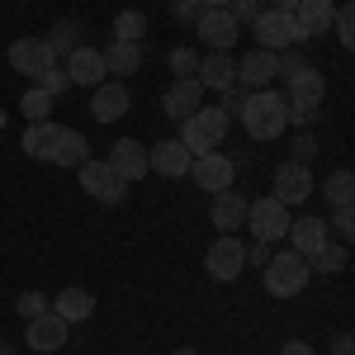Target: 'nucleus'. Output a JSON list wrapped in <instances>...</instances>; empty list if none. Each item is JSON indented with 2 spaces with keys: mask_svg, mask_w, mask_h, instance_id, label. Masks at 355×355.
<instances>
[{
  "mask_svg": "<svg viewBox=\"0 0 355 355\" xmlns=\"http://www.w3.org/2000/svg\"><path fill=\"white\" fill-rule=\"evenodd\" d=\"M242 123L256 142H275V137L289 128V114H284V95L275 90H251L242 105Z\"/></svg>",
  "mask_w": 355,
  "mask_h": 355,
  "instance_id": "1",
  "label": "nucleus"
},
{
  "mask_svg": "<svg viewBox=\"0 0 355 355\" xmlns=\"http://www.w3.org/2000/svg\"><path fill=\"white\" fill-rule=\"evenodd\" d=\"M185 128H180V142H185V152L190 157H204V152H218V142L227 137L232 128V119L218 110V105H199L190 119H180Z\"/></svg>",
  "mask_w": 355,
  "mask_h": 355,
  "instance_id": "2",
  "label": "nucleus"
},
{
  "mask_svg": "<svg viewBox=\"0 0 355 355\" xmlns=\"http://www.w3.org/2000/svg\"><path fill=\"white\" fill-rule=\"evenodd\" d=\"M261 270H266V294H275V299L303 294V289H308V275H313L299 251H279V256H270Z\"/></svg>",
  "mask_w": 355,
  "mask_h": 355,
  "instance_id": "3",
  "label": "nucleus"
},
{
  "mask_svg": "<svg viewBox=\"0 0 355 355\" xmlns=\"http://www.w3.org/2000/svg\"><path fill=\"white\" fill-rule=\"evenodd\" d=\"M251 33H256V43L266 48V53H284V48H299L303 33L294 24V15L289 10H261L256 19H251Z\"/></svg>",
  "mask_w": 355,
  "mask_h": 355,
  "instance_id": "4",
  "label": "nucleus"
},
{
  "mask_svg": "<svg viewBox=\"0 0 355 355\" xmlns=\"http://www.w3.org/2000/svg\"><path fill=\"white\" fill-rule=\"evenodd\" d=\"M246 223H251V237L256 242H279V237H289V209L279 204V199H251L246 204Z\"/></svg>",
  "mask_w": 355,
  "mask_h": 355,
  "instance_id": "5",
  "label": "nucleus"
},
{
  "mask_svg": "<svg viewBox=\"0 0 355 355\" xmlns=\"http://www.w3.org/2000/svg\"><path fill=\"white\" fill-rule=\"evenodd\" d=\"M194 33L204 38V48H209V53H227V48L237 43L242 24H237L227 10H204V15L194 19Z\"/></svg>",
  "mask_w": 355,
  "mask_h": 355,
  "instance_id": "6",
  "label": "nucleus"
},
{
  "mask_svg": "<svg viewBox=\"0 0 355 355\" xmlns=\"http://www.w3.org/2000/svg\"><path fill=\"white\" fill-rule=\"evenodd\" d=\"M76 175H81V190L90 199H100V204H119L128 194V185L110 171V162H85V166H76Z\"/></svg>",
  "mask_w": 355,
  "mask_h": 355,
  "instance_id": "7",
  "label": "nucleus"
},
{
  "mask_svg": "<svg viewBox=\"0 0 355 355\" xmlns=\"http://www.w3.org/2000/svg\"><path fill=\"white\" fill-rule=\"evenodd\" d=\"M190 175H194L199 190L218 194V190H232L237 166H232V157H223V152H204V157H194V162H190Z\"/></svg>",
  "mask_w": 355,
  "mask_h": 355,
  "instance_id": "8",
  "label": "nucleus"
},
{
  "mask_svg": "<svg viewBox=\"0 0 355 355\" xmlns=\"http://www.w3.org/2000/svg\"><path fill=\"white\" fill-rule=\"evenodd\" d=\"M204 266H209V275H214V279H223V284H227V279H237V275L246 270V246L237 242L232 232H223L218 242L209 246V261H204Z\"/></svg>",
  "mask_w": 355,
  "mask_h": 355,
  "instance_id": "9",
  "label": "nucleus"
},
{
  "mask_svg": "<svg viewBox=\"0 0 355 355\" xmlns=\"http://www.w3.org/2000/svg\"><path fill=\"white\" fill-rule=\"evenodd\" d=\"M105 162H110V171L128 185V180H142V175H147V147H142L137 137H119Z\"/></svg>",
  "mask_w": 355,
  "mask_h": 355,
  "instance_id": "10",
  "label": "nucleus"
},
{
  "mask_svg": "<svg viewBox=\"0 0 355 355\" xmlns=\"http://www.w3.org/2000/svg\"><path fill=\"white\" fill-rule=\"evenodd\" d=\"M275 76H279V57L266 53V48H256V53H246L237 62V85L242 90H270Z\"/></svg>",
  "mask_w": 355,
  "mask_h": 355,
  "instance_id": "11",
  "label": "nucleus"
},
{
  "mask_svg": "<svg viewBox=\"0 0 355 355\" xmlns=\"http://www.w3.org/2000/svg\"><path fill=\"white\" fill-rule=\"evenodd\" d=\"M308 194H313V171H308V166L284 162L279 171H275V194L270 199H279V204L289 209V204H303Z\"/></svg>",
  "mask_w": 355,
  "mask_h": 355,
  "instance_id": "12",
  "label": "nucleus"
},
{
  "mask_svg": "<svg viewBox=\"0 0 355 355\" xmlns=\"http://www.w3.org/2000/svg\"><path fill=\"white\" fill-rule=\"evenodd\" d=\"M67 327L71 322H62L53 308L48 313H38V318H28V331H24V341L33 346V351H43V355H53V351H62L67 346Z\"/></svg>",
  "mask_w": 355,
  "mask_h": 355,
  "instance_id": "13",
  "label": "nucleus"
},
{
  "mask_svg": "<svg viewBox=\"0 0 355 355\" xmlns=\"http://www.w3.org/2000/svg\"><path fill=\"white\" fill-rule=\"evenodd\" d=\"M190 152H185V142L180 137H171V142H157L152 152H147V171H157L166 180H180V175H190Z\"/></svg>",
  "mask_w": 355,
  "mask_h": 355,
  "instance_id": "14",
  "label": "nucleus"
},
{
  "mask_svg": "<svg viewBox=\"0 0 355 355\" xmlns=\"http://www.w3.org/2000/svg\"><path fill=\"white\" fill-rule=\"evenodd\" d=\"M53 62L57 57L43 38H19V43H10V67H15L19 76H43Z\"/></svg>",
  "mask_w": 355,
  "mask_h": 355,
  "instance_id": "15",
  "label": "nucleus"
},
{
  "mask_svg": "<svg viewBox=\"0 0 355 355\" xmlns=\"http://www.w3.org/2000/svg\"><path fill=\"white\" fill-rule=\"evenodd\" d=\"M62 71H67L71 85H90L95 90V85L105 81V53L100 48H76V53H67V67Z\"/></svg>",
  "mask_w": 355,
  "mask_h": 355,
  "instance_id": "16",
  "label": "nucleus"
},
{
  "mask_svg": "<svg viewBox=\"0 0 355 355\" xmlns=\"http://www.w3.org/2000/svg\"><path fill=\"white\" fill-rule=\"evenodd\" d=\"M128 85H119V81H100L95 85V95H90V114L100 119V123H114V119H123L128 114Z\"/></svg>",
  "mask_w": 355,
  "mask_h": 355,
  "instance_id": "17",
  "label": "nucleus"
},
{
  "mask_svg": "<svg viewBox=\"0 0 355 355\" xmlns=\"http://www.w3.org/2000/svg\"><path fill=\"white\" fill-rule=\"evenodd\" d=\"M194 81L204 85V90H227V85H237V62H232L227 53H204Z\"/></svg>",
  "mask_w": 355,
  "mask_h": 355,
  "instance_id": "18",
  "label": "nucleus"
},
{
  "mask_svg": "<svg viewBox=\"0 0 355 355\" xmlns=\"http://www.w3.org/2000/svg\"><path fill=\"white\" fill-rule=\"evenodd\" d=\"M331 15H336L331 0H299V5H294V24H299L303 38H322L331 28Z\"/></svg>",
  "mask_w": 355,
  "mask_h": 355,
  "instance_id": "19",
  "label": "nucleus"
},
{
  "mask_svg": "<svg viewBox=\"0 0 355 355\" xmlns=\"http://www.w3.org/2000/svg\"><path fill=\"white\" fill-rule=\"evenodd\" d=\"M57 142H62V123H53V119L28 123L24 128V157H33V162H53Z\"/></svg>",
  "mask_w": 355,
  "mask_h": 355,
  "instance_id": "20",
  "label": "nucleus"
},
{
  "mask_svg": "<svg viewBox=\"0 0 355 355\" xmlns=\"http://www.w3.org/2000/svg\"><path fill=\"white\" fill-rule=\"evenodd\" d=\"M327 100V76L318 71V67H308L299 76H289V95H284V105H322Z\"/></svg>",
  "mask_w": 355,
  "mask_h": 355,
  "instance_id": "21",
  "label": "nucleus"
},
{
  "mask_svg": "<svg viewBox=\"0 0 355 355\" xmlns=\"http://www.w3.org/2000/svg\"><path fill=\"white\" fill-rule=\"evenodd\" d=\"M209 218H214V227H218V232H237V227L246 223V199L237 190H218V194H214Z\"/></svg>",
  "mask_w": 355,
  "mask_h": 355,
  "instance_id": "22",
  "label": "nucleus"
},
{
  "mask_svg": "<svg viewBox=\"0 0 355 355\" xmlns=\"http://www.w3.org/2000/svg\"><path fill=\"white\" fill-rule=\"evenodd\" d=\"M322 242H327V218H294L289 223V251L313 256Z\"/></svg>",
  "mask_w": 355,
  "mask_h": 355,
  "instance_id": "23",
  "label": "nucleus"
},
{
  "mask_svg": "<svg viewBox=\"0 0 355 355\" xmlns=\"http://www.w3.org/2000/svg\"><path fill=\"white\" fill-rule=\"evenodd\" d=\"M199 100H204V85L194 81V76H180V81L171 85V95H166V114L171 119H190L199 110Z\"/></svg>",
  "mask_w": 355,
  "mask_h": 355,
  "instance_id": "24",
  "label": "nucleus"
},
{
  "mask_svg": "<svg viewBox=\"0 0 355 355\" xmlns=\"http://www.w3.org/2000/svg\"><path fill=\"white\" fill-rule=\"evenodd\" d=\"M53 313L62 318V322H85V318L95 313V294H85V289L71 284V289H62V294L53 299Z\"/></svg>",
  "mask_w": 355,
  "mask_h": 355,
  "instance_id": "25",
  "label": "nucleus"
},
{
  "mask_svg": "<svg viewBox=\"0 0 355 355\" xmlns=\"http://www.w3.org/2000/svg\"><path fill=\"white\" fill-rule=\"evenodd\" d=\"M137 67H142V48H137V43H119V38H114L110 48H105V71H114V76H133Z\"/></svg>",
  "mask_w": 355,
  "mask_h": 355,
  "instance_id": "26",
  "label": "nucleus"
},
{
  "mask_svg": "<svg viewBox=\"0 0 355 355\" xmlns=\"http://www.w3.org/2000/svg\"><path fill=\"white\" fill-rule=\"evenodd\" d=\"M53 162H57V166H71V171H76V166L90 162V142H85L76 128H62V142H57V157H53Z\"/></svg>",
  "mask_w": 355,
  "mask_h": 355,
  "instance_id": "27",
  "label": "nucleus"
},
{
  "mask_svg": "<svg viewBox=\"0 0 355 355\" xmlns=\"http://www.w3.org/2000/svg\"><path fill=\"white\" fill-rule=\"evenodd\" d=\"M303 261H308V270H318V275H336V270H346L351 251H346V246H336V242H322L313 256H303Z\"/></svg>",
  "mask_w": 355,
  "mask_h": 355,
  "instance_id": "28",
  "label": "nucleus"
},
{
  "mask_svg": "<svg viewBox=\"0 0 355 355\" xmlns=\"http://www.w3.org/2000/svg\"><path fill=\"white\" fill-rule=\"evenodd\" d=\"M43 43L53 48V57L57 53H62V57L76 53V48H81V24H76V19H62V24H53V33H48Z\"/></svg>",
  "mask_w": 355,
  "mask_h": 355,
  "instance_id": "29",
  "label": "nucleus"
},
{
  "mask_svg": "<svg viewBox=\"0 0 355 355\" xmlns=\"http://www.w3.org/2000/svg\"><path fill=\"white\" fill-rule=\"evenodd\" d=\"M322 190H327V204H331V209H346V204L355 199V175H351V171H331Z\"/></svg>",
  "mask_w": 355,
  "mask_h": 355,
  "instance_id": "30",
  "label": "nucleus"
},
{
  "mask_svg": "<svg viewBox=\"0 0 355 355\" xmlns=\"http://www.w3.org/2000/svg\"><path fill=\"white\" fill-rule=\"evenodd\" d=\"M142 33H147V15H137V10H123L114 19V38L119 43H142Z\"/></svg>",
  "mask_w": 355,
  "mask_h": 355,
  "instance_id": "31",
  "label": "nucleus"
},
{
  "mask_svg": "<svg viewBox=\"0 0 355 355\" xmlns=\"http://www.w3.org/2000/svg\"><path fill=\"white\" fill-rule=\"evenodd\" d=\"M19 105H24V119H28V123H43V119L53 114V95L33 85V90H24V100H19Z\"/></svg>",
  "mask_w": 355,
  "mask_h": 355,
  "instance_id": "32",
  "label": "nucleus"
},
{
  "mask_svg": "<svg viewBox=\"0 0 355 355\" xmlns=\"http://www.w3.org/2000/svg\"><path fill=\"white\" fill-rule=\"evenodd\" d=\"M166 62H171L175 81H180V76H194V71H199V53H194V48H171V57H166Z\"/></svg>",
  "mask_w": 355,
  "mask_h": 355,
  "instance_id": "33",
  "label": "nucleus"
},
{
  "mask_svg": "<svg viewBox=\"0 0 355 355\" xmlns=\"http://www.w3.org/2000/svg\"><path fill=\"white\" fill-rule=\"evenodd\" d=\"M33 81H38V90H48L53 100H57V95H67V90H71V81H67V71H62L57 62L48 67V71H43V76H33Z\"/></svg>",
  "mask_w": 355,
  "mask_h": 355,
  "instance_id": "34",
  "label": "nucleus"
},
{
  "mask_svg": "<svg viewBox=\"0 0 355 355\" xmlns=\"http://www.w3.org/2000/svg\"><path fill=\"white\" fill-rule=\"evenodd\" d=\"M279 57V76H284V81H289V76H299V71H308V67H313V62H308V57L299 53V48H284V53H275Z\"/></svg>",
  "mask_w": 355,
  "mask_h": 355,
  "instance_id": "35",
  "label": "nucleus"
},
{
  "mask_svg": "<svg viewBox=\"0 0 355 355\" xmlns=\"http://www.w3.org/2000/svg\"><path fill=\"white\" fill-rule=\"evenodd\" d=\"M331 28H336L341 48H351V43H355V19H351V5H341V10L331 15Z\"/></svg>",
  "mask_w": 355,
  "mask_h": 355,
  "instance_id": "36",
  "label": "nucleus"
},
{
  "mask_svg": "<svg viewBox=\"0 0 355 355\" xmlns=\"http://www.w3.org/2000/svg\"><path fill=\"white\" fill-rule=\"evenodd\" d=\"M223 10H227V15H232L237 24H251V19L261 15V0H227Z\"/></svg>",
  "mask_w": 355,
  "mask_h": 355,
  "instance_id": "37",
  "label": "nucleus"
},
{
  "mask_svg": "<svg viewBox=\"0 0 355 355\" xmlns=\"http://www.w3.org/2000/svg\"><path fill=\"white\" fill-rule=\"evenodd\" d=\"M218 95H223L218 110L232 119V114H242V105H246V95H251V90H242V85H227V90H218Z\"/></svg>",
  "mask_w": 355,
  "mask_h": 355,
  "instance_id": "38",
  "label": "nucleus"
},
{
  "mask_svg": "<svg viewBox=\"0 0 355 355\" xmlns=\"http://www.w3.org/2000/svg\"><path fill=\"white\" fill-rule=\"evenodd\" d=\"M204 10H209L204 0H171V15H175V19H185V24H194Z\"/></svg>",
  "mask_w": 355,
  "mask_h": 355,
  "instance_id": "39",
  "label": "nucleus"
},
{
  "mask_svg": "<svg viewBox=\"0 0 355 355\" xmlns=\"http://www.w3.org/2000/svg\"><path fill=\"white\" fill-rule=\"evenodd\" d=\"M15 308H19V318H38V313H48L53 303L43 299V294H19V303H15Z\"/></svg>",
  "mask_w": 355,
  "mask_h": 355,
  "instance_id": "40",
  "label": "nucleus"
},
{
  "mask_svg": "<svg viewBox=\"0 0 355 355\" xmlns=\"http://www.w3.org/2000/svg\"><path fill=\"white\" fill-rule=\"evenodd\" d=\"M313 157H318V137H313V133H299V137H294V162L308 166Z\"/></svg>",
  "mask_w": 355,
  "mask_h": 355,
  "instance_id": "41",
  "label": "nucleus"
},
{
  "mask_svg": "<svg viewBox=\"0 0 355 355\" xmlns=\"http://www.w3.org/2000/svg\"><path fill=\"white\" fill-rule=\"evenodd\" d=\"M331 227H336L341 237H351V232H355V214H351V204H346V209H331Z\"/></svg>",
  "mask_w": 355,
  "mask_h": 355,
  "instance_id": "42",
  "label": "nucleus"
},
{
  "mask_svg": "<svg viewBox=\"0 0 355 355\" xmlns=\"http://www.w3.org/2000/svg\"><path fill=\"white\" fill-rule=\"evenodd\" d=\"M246 261H251V266H266V261H270V242H256L246 251Z\"/></svg>",
  "mask_w": 355,
  "mask_h": 355,
  "instance_id": "43",
  "label": "nucleus"
},
{
  "mask_svg": "<svg viewBox=\"0 0 355 355\" xmlns=\"http://www.w3.org/2000/svg\"><path fill=\"white\" fill-rule=\"evenodd\" d=\"M331 355H355V341H351V336H346V331H341V336L331 341Z\"/></svg>",
  "mask_w": 355,
  "mask_h": 355,
  "instance_id": "44",
  "label": "nucleus"
},
{
  "mask_svg": "<svg viewBox=\"0 0 355 355\" xmlns=\"http://www.w3.org/2000/svg\"><path fill=\"white\" fill-rule=\"evenodd\" d=\"M279 355H313V346H308V341H289Z\"/></svg>",
  "mask_w": 355,
  "mask_h": 355,
  "instance_id": "45",
  "label": "nucleus"
},
{
  "mask_svg": "<svg viewBox=\"0 0 355 355\" xmlns=\"http://www.w3.org/2000/svg\"><path fill=\"white\" fill-rule=\"evenodd\" d=\"M294 5L299 0H270V10H289V15H294Z\"/></svg>",
  "mask_w": 355,
  "mask_h": 355,
  "instance_id": "46",
  "label": "nucleus"
},
{
  "mask_svg": "<svg viewBox=\"0 0 355 355\" xmlns=\"http://www.w3.org/2000/svg\"><path fill=\"white\" fill-rule=\"evenodd\" d=\"M204 5H209V10H223V5H227V0H204Z\"/></svg>",
  "mask_w": 355,
  "mask_h": 355,
  "instance_id": "47",
  "label": "nucleus"
},
{
  "mask_svg": "<svg viewBox=\"0 0 355 355\" xmlns=\"http://www.w3.org/2000/svg\"><path fill=\"white\" fill-rule=\"evenodd\" d=\"M0 355H15V351H10V346H5V341H0Z\"/></svg>",
  "mask_w": 355,
  "mask_h": 355,
  "instance_id": "48",
  "label": "nucleus"
},
{
  "mask_svg": "<svg viewBox=\"0 0 355 355\" xmlns=\"http://www.w3.org/2000/svg\"><path fill=\"white\" fill-rule=\"evenodd\" d=\"M171 355H199V351H171Z\"/></svg>",
  "mask_w": 355,
  "mask_h": 355,
  "instance_id": "49",
  "label": "nucleus"
},
{
  "mask_svg": "<svg viewBox=\"0 0 355 355\" xmlns=\"http://www.w3.org/2000/svg\"><path fill=\"white\" fill-rule=\"evenodd\" d=\"M0 128H5V110H0Z\"/></svg>",
  "mask_w": 355,
  "mask_h": 355,
  "instance_id": "50",
  "label": "nucleus"
}]
</instances>
